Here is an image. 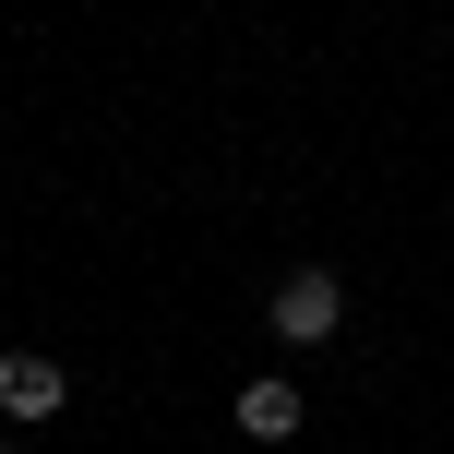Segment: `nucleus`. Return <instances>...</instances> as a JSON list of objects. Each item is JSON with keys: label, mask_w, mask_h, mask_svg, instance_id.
Listing matches in <instances>:
<instances>
[{"label": "nucleus", "mask_w": 454, "mask_h": 454, "mask_svg": "<svg viewBox=\"0 0 454 454\" xmlns=\"http://www.w3.org/2000/svg\"><path fill=\"white\" fill-rule=\"evenodd\" d=\"M263 311H275V335H287V347H323V335L347 323V275H335V263H299V275H275Z\"/></svg>", "instance_id": "f257e3e1"}, {"label": "nucleus", "mask_w": 454, "mask_h": 454, "mask_svg": "<svg viewBox=\"0 0 454 454\" xmlns=\"http://www.w3.org/2000/svg\"><path fill=\"white\" fill-rule=\"evenodd\" d=\"M239 431H251V442H287V431H299V383H275V371L239 383Z\"/></svg>", "instance_id": "7ed1b4c3"}, {"label": "nucleus", "mask_w": 454, "mask_h": 454, "mask_svg": "<svg viewBox=\"0 0 454 454\" xmlns=\"http://www.w3.org/2000/svg\"><path fill=\"white\" fill-rule=\"evenodd\" d=\"M60 407H72V371L36 359V347H12L0 359V419H60Z\"/></svg>", "instance_id": "f03ea898"}]
</instances>
